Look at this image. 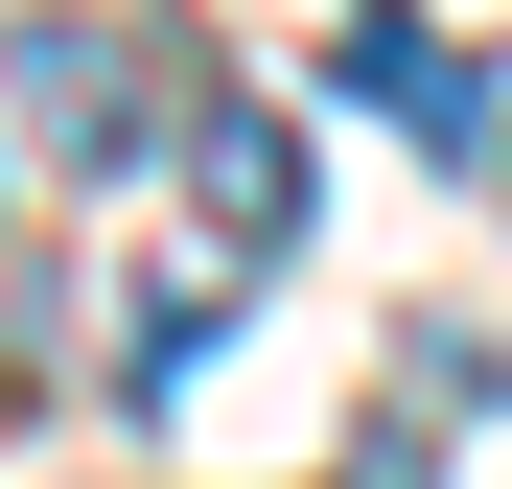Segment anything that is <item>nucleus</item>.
<instances>
[{"label":"nucleus","instance_id":"obj_1","mask_svg":"<svg viewBox=\"0 0 512 489\" xmlns=\"http://www.w3.org/2000/svg\"><path fill=\"white\" fill-rule=\"evenodd\" d=\"M163 117H187L163 24H117V0H24V24H0V140H24V163L94 187V163H140Z\"/></svg>","mask_w":512,"mask_h":489},{"label":"nucleus","instance_id":"obj_2","mask_svg":"<svg viewBox=\"0 0 512 489\" xmlns=\"http://www.w3.org/2000/svg\"><path fill=\"white\" fill-rule=\"evenodd\" d=\"M163 140H187V187H210V257H233V280H280V257H303V117H256V94H187Z\"/></svg>","mask_w":512,"mask_h":489},{"label":"nucleus","instance_id":"obj_3","mask_svg":"<svg viewBox=\"0 0 512 489\" xmlns=\"http://www.w3.org/2000/svg\"><path fill=\"white\" fill-rule=\"evenodd\" d=\"M350 94L396 140H443V163H512V94H489V47H443L419 0H350Z\"/></svg>","mask_w":512,"mask_h":489},{"label":"nucleus","instance_id":"obj_4","mask_svg":"<svg viewBox=\"0 0 512 489\" xmlns=\"http://www.w3.org/2000/svg\"><path fill=\"white\" fill-rule=\"evenodd\" d=\"M350 489H419V420H373V466H350Z\"/></svg>","mask_w":512,"mask_h":489}]
</instances>
